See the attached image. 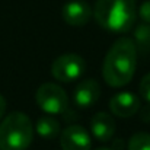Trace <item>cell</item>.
<instances>
[{
	"label": "cell",
	"instance_id": "1",
	"mask_svg": "<svg viewBox=\"0 0 150 150\" xmlns=\"http://www.w3.org/2000/svg\"><path fill=\"white\" fill-rule=\"evenodd\" d=\"M137 66V48L133 38L122 37L114 42L103 58L102 76L112 88H122L131 82Z\"/></svg>",
	"mask_w": 150,
	"mask_h": 150
},
{
	"label": "cell",
	"instance_id": "2",
	"mask_svg": "<svg viewBox=\"0 0 150 150\" xmlns=\"http://www.w3.org/2000/svg\"><path fill=\"white\" fill-rule=\"evenodd\" d=\"M93 16L103 29L114 34H125L136 23V0H96Z\"/></svg>",
	"mask_w": 150,
	"mask_h": 150
},
{
	"label": "cell",
	"instance_id": "3",
	"mask_svg": "<svg viewBox=\"0 0 150 150\" xmlns=\"http://www.w3.org/2000/svg\"><path fill=\"white\" fill-rule=\"evenodd\" d=\"M34 139V127L29 117L15 111L6 115L0 124V150H26Z\"/></svg>",
	"mask_w": 150,
	"mask_h": 150
},
{
	"label": "cell",
	"instance_id": "4",
	"mask_svg": "<svg viewBox=\"0 0 150 150\" xmlns=\"http://www.w3.org/2000/svg\"><path fill=\"white\" fill-rule=\"evenodd\" d=\"M38 106L51 115L66 114L69 109V96L66 91L55 83H44L35 93Z\"/></svg>",
	"mask_w": 150,
	"mask_h": 150
},
{
	"label": "cell",
	"instance_id": "5",
	"mask_svg": "<svg viewBox=\"0 0 150 150\" xmlns=\"http://www.w3.org/2000/svg\"><path fill=\"white\" fill-rule=\"evenodd\" d=\"M86 71V61L82 55L67 52L58 55L51 64V74L58 82H73Z\"/></svg>",
	"mask_w": 150,
	"mask_h": 150
},
{
	"label": "cell",
	"instance_id": "6",
	"mask_svg": "<svg viewBox=\"0 0 150 150\" xmlns=\"http://www.w3.org/2000/svg\"><path fill=\"white\" fill-rule=\"evenodd\" d=\"M60 146L63 150H91V134L82 125H69L60 134Z\"/></svg>",
	"mask_w": 150,
	"mask_h": 150
},
{
	"label": "cell",
	"instance_id": "7",
	"mask_svg": "<svg viewBox=\"0 0 150 150\" xmlns=\"http://www.w3.org/2000/svg\"><path fill=\"white\" fill-rule=\"evenodd\" d=\"M140 99L131 92H120L109 100L111 114L121 118H130L140 111Z\"/></svg>",
	"mask_w": 150,
	"mask_h": 150
},
{
	"label": "cell",
	"instance_id": "8",
	"mask_svg": "<svg viewBox=\"0 0 150 150\" xmlns=\"http://www.w3.org/2000/svg\"><path fill=\"white\" fill-rule=\"evenodd\" d=\"M93 15L92 7L80 0H73L64 4L63 7V19L66 23L71 26H83L86 25Z\"/></svg>",
	"mask_w": 150,
	"mask_h": 150
},
{
	"label": "cell",
	"instance_id": "9",
	"mask_svg": "<svg viewBox=\"0 0 150 150\" xmlns=\"http://www.w3.org/2000/svg\"><path fill=\"white\" fill-rule=\"evenodd\" d=\"M100 96V86L95 79L82 80L74 89V102L79 106L88 108L95 105Z\"/></svg>",
	"mask_w": 150,
	"mask_h": 150
},
{
	"label": "cell",
	"instance_id": "10",
	"mask_svg": "<svg viewBox=\"0 0 150 150\" xmlns=\"http://www.w3.org/2000/svg\"><path fill=\"white\" fill-rule=\"evenodd\" d=\"M91 131L92 136L96 137L99 142L111 140L115 133L114 117L108 112H96L91 120Z\"/></svg>",
	"mask_w": 150,
	"mask_h": 150
},
{
	"label": "cell",
	"instance_id": "11",
	"mask_svg": "<svg viewBox=\"0 0 150 150\" xmlns=\"http://www.w3.org/2000/svg\"><path fill=\"white\" fill-rule=\"evenodd\" d=\"M133 41L136 44L137 51L142 55L150 54V23H140L134 28L133 32Z\"/></svg>",
	"mask_w": 150,
	"mask_h": 150
},
{
	"label": "cell",
	"instance_id": "12",
	"mask_svg": "<svg viewBox=\"0 0 150 150\" xmlns=\"http://www.w3.org/2000/svg\"><path fill=\"white\" fill-rule=\"evenodd\" d=\"M37 133L42 139L52 140V139L58 137L60 133H61L60 122L52 117H41L37 122Z\"/></svg>",
	"mask_w": 150,
	"mask_h": 150
},
{
	"label": "cell",
	"instance_id": "13",
	"mask_svg": "<svg viewBox=\"0 0 150 150\" xmlns=\"http://www.w3.org/2000/svg\"><path fill=\"white\" fill-rule=\"evenodd\" d=\"M128 150H150V134L136 133L128 142Z\"/></svg>",
	"mask_w": 150,
	"mask_h": 150
},
{
	"label": "cell",
	"instance_id": "14",
	"mask_svg": "<svg viewBox=\"0 0 150 150\" xmlns=\"http://www.w3.org/2000/svg\"><path fill=\"white\" fill-rule=\"evenodd\" d=\"M139 92H140L142 98L150 103V73H147V74L142 79L140 86H139Z\"/></svg>",
	"mask_w": 150,
	"mask_h": 150
},
{
	"label": "cell",
	"instance_id": "15",
	"mask_svg": "<svg viewBox=\"0 0 150 150\" xmlns=\"http://www.w3.org/2000/svg\"><path fill=\"white\" fill-rule=\"evenodd\" d=\"M139 15H140V18H142L143 22L150 23V0L144 1V3L140 6V9H139Z\"/></svg>",
	"mask_w": 150,
	"mask_h": 150
},
{
	"label": "cell",
	"instance_id": "16",
	"mask_svg": "<svg viewBox=\"0 0 150 150\" xmlns=\"http://www.w3.org/2000/svg\"><path fill=\"white\" fill-rule=\"evenodd\" d=\"M4 112H6V99L0 95V120L3 118Z\"/></svg>",
	"mask_w": 150,
	"mask_h": 150
},
{
	"label": "cell",
	"instance_id": "17",
	"mask_svg": "<svg viewBox=\"0 0 150 150\" xmlns=\"http://www.w3.org/2000/svg\"><path fill=\"white\" fill-rule=\"evenodd\" d=\"M95 150H111L109 147H99V149H95Z\"/></svg>",
	"mask_w": 150,
	"mask_h": 150
}]
</instances>
